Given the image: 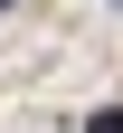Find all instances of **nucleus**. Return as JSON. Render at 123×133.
Here are the masks:
<instances>
[{
    "label": "nucleus",
    "mask_w": 123,
    "mask_h": 133,
    "mask_svg": "<svg viewBox=\"0 0 123 133\" xmlns=\"http://www.w3.org/2000/svg\"><path fill=\"white\" fill-rule=\"evenodd\" d=\"M95 133H123V114H114V105H104V114H95Z\"/></svg>",
    "instance_id": "f257e3e1"
}]
</instances>
